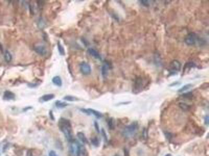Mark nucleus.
Masks as SVG:
<instances>
[{"instance_id": "nucleus-28", "label": "nucleus", "mask_w": 209, "mask_h": 156, "mask_svg": "<svg viewBox=\"0 0 209 156\" xmlns=\"http://www.w3.org/2000/svg\"><path fill=\"white\" fill-rule=\"evenodd\" d=\"M81 111H82V112H83L84 113H85L86 114H87V115H90V111H88V109H86L83 108V109H81Z\"/></svg>"}, {"instance_id": "nucleus-16", "label": "nucleus", "mask_w": 209, "mask_h": 156, "mask_svg": "<svg viewBox=\"0 0 209 156\" xmlns=\"http://www.w3.org/2000/svg\"><path fill=\"white\" fill-rule=\"evenodd\" d=\"M55 105L56 106V107L59 108H63L66 107L68 104L67 103L64 102V101H61L60 100H56L55 101Z\"/></svg>"}, {"instance_id": "nucleus-4", "label": "nucleus", "mask_w": 209, "mask_h": 156, "mask_svg": "<svg viewBox=\"0 0 209 156\" xmlns=\"http://www.w3.org/2000/svg\"><path fill=\"white\" fill-rule=\"evenodd\" d=\"M201 41L200 39L197 34L195 33H190L186 36L185 39V43L188 45H194L196 43Z\"/></svg>"}, {"instance_id": "nucleus-32", "label": "nucleus", "mask_w": 209, "mask_h": 156, "mask_svg": "<svg viewBox=\"0 0 209 156\" xmlns=\"http://www.w3.org/2000/svg\"><path fill=\"white\" fill-rule=\"evenodd\" d=\"M36 86H37V84H31V83H30V84H28V86H29V87H30V88L36 87Z\"/></svg>"}, {"instance_id": "nucleus-26", "label": "nucleus", "mask_w": 209, "mask_h": 156, "mask_svg": "<svg viewBox=\"0 0 209 156\" xmlns=\"http://www.w3.org/2000/svg\"><path fill=\"white\" fill-rule=\"evenodd\" d=\"M49 156H58L55 152L54 150H51L49 153Z\"/></svg>"}, {"instance_id": "nucleus-17", "label": "nucleus", "mask_w": 209, "mask_h": 156, "mask_svg": "<svg viewBox=\"0 0 209 156\" xmlns=\"http://www.w3.org/2000/svg\"><path fill=\"white\" fill-rule=\"evenodd\" d=\"M4 59L7 63H9L12 60V56L8 51H6L4 53Z\"/></svg>"}, {"instance_id": "nucleus-7", "label": "nucleus", "mask_w": 209, "mask_h": 156, "mask_svg": "<svg viewBox=\"0 0 209 156\" xmlns=\"http://www.w3.org/2000/svg\"><path fill=\"white\" fill-rule=\"evenodd\" d=\"M77 156H88V152L85 147L81 143L78 146Z\"/></svg>"}, {"instance_id": "nucleus-36", "label": "nucleus", "mask_w": 209, "mask_h": 156, "mask_svg": "<svg viewBox=\"0 0 209 156\" xmlns=\"http://www.w3.org/2000/svg\"><path fill=\"white\" fill-rule=\"evenodd\" d=\"M165 156H171V154H167L166 155H165Z\"/></svg>"}, {"instance_id": "nucleus-12", "label": "nucleus", "mask_w": 209, "mask_h": 156, "mask_svg": "<svg viewBox=\"0 0 209 156\" xmlns=\"http://www.w3.org/2000/svg\"><path fill=\"white\" fill-rule=\"evenodd\" d=\"M55 97L53 94H48L44 95L41 97V100L43 101H48L52 100Z\"/></svg>"}, {"instance_id": "nucleus-33", "label": "nucleus", "mask_w": 209, "mask_h": 156, "mask_svg": "<svg viewBox=\"0 0 209 156\" xmlns=\"http://www.w3.org/2000/svg\"><path fill=\"white\" fill-rule=\"evenodd\" d=\"M124 156H129V152L127 149H124Z\"/></svg>"}, {"instance_id": "nucleus-13", "label": "nucleus", "mask_w": 209, "mask_h": 156, "mask_svg": "<svg viewBox=\"0 0 209 156\" xmlns=\"http://www.w3.org/2000/svg\"><path fill=\"white\" fill-rule=\"evenodd\" d=\"M77 136L78 138H79V140H80L81 142L83 143L84 144H87L88 143V140H87L86 137H85V134L83 133L78 132L77 134Z\"/></svg>"}, {"instance_id": "nucleus-8", "label": "nucleus", "mask_w": 209, "mask_h": 156, "mask_svg": "<svg viewBox=\"0 0 209 156\" xmlns=\"http://www.w3.org/2000/svg\"><path fill=\"white\" fill-rule=\"evenodd\" d=\"M15 98V95L14 93L9 91H6L4 92L3 99L5 100H14Z\"/></svg>"}, {"instance_id": "nucleus-27", "label": "nucleus", "mask_w": 209, "mask_h": 156, "mask_svg": "<svg viewBox=\"0 0 209 156\" xmlns=\"http://www.w3.org/2000/svg\"><path fill=\"white\" fill-rule=\"evenodd\" d=\"M140 2H141V3L145 6H148L149 5L148 1H140Z\"/></svg>"}, {"instance_id": "nucleus-29", "label": "nucleus", "mask_w": 209, "mask_h": 156, "mask_svg": "<svg viewBox=\"0 0 209 156\" xmlns=\"http://www.w3.org/2000/svg\"><path fill=\"white\" fill-rule=\"evenodd\" d=\"M94 126L95 127V129L97 131V132L98 133L99 132V125H98V124L97 123V122H95L94 123Z\"/></svg>"}, {"instance_id": "nucleus-20", "label": "nucleus", "mask_w": 209, "mask_h": 156, "mask_svg": "<svg viewBox=\"0 0 209 156\" xmlns=\"http://www.w3.org/2000/svg\"><path fill=\"white\" fill-rule=\"evenodd\" d=\"M192 84H186L184 86H183L181 88L179 89V90L178 91V92L179 93H181L183 92L184 91H186L187 90H189L190 89L191 87H192Z\"/></svg>"}, {"instance_id": "nucleus-22", "label": "nucleus", "mask_w": 209, "mask_h": 156, "mask_svg": "<svg viewBox=\"0 0 209 156\" xmlns=\"http://www.w3.org/2000/svg\"><path fill=\"white\" fill-rule=\"evenodd\" d=\"M91 142H92V144L95 147H98V146L99 145V142L96 137H95L94 138H92V140H91Z\"/></svg>"}, {"instance_id": "nucleus-19", "label": "nucleus", "mask_w": 209, "mask_h": 156, "mask_svg": "<svg viewBox=\"0 0 209 156\" xmlns=\"http://www.w3.org/2000/svg\"><path fill=\"white\" fill-rule=\"evenodd\" d=\"M179 106L183 111H188L190 109V106L185 103H180L179 104Z\"/></svg>"}, {"instance_id": "nucleus-25", "label": "nucleus", "mask_w": 209, "mask_h": 156, "mask_svg": "<svg viewBox=\"0 0 209 156\" xmlns=\"http://www.w3.org/2000/svg\"><path fill=\"white\" fill-rule=\"evenodd\" d=\"M34 149H29L26 153V156H35L34 155Z\"/></svg>"}, {"instance_id": "nucleus-24", "label": "nucleus", "mask_w": 209, "mask_h": 156, "mask_svg": "<svg viewBox=\"0 0 209 156\" xmlns=\"http://www.w3.org/2000/svg\"><path fill=\"white\" fill-rule=\"evenodd\" d=\"M182 96H183V97L185 98L192 99V98L193 97V94H192V93L188 92V93H184L183 94V95H182Z\"/></svg>"}, {"instance_id": "nucleus-21", "label": "nucleus", "mask_w": 209, "mask_h": 156, "mask_svg": "<svg viewBox=\"0 0 209 156\" xmlns=\"http://www.w3.org/2000/svg\"><path fill=\"white\" fill-rule=\"evenodd\" d=\"M64 100H66V101H75L77 100V98L74 97L73 96H71V95H68L65 96L64 97Z\"/></svg>"}, {"instance_id": "nucleus-6", "label": "nucleus", "mask_w": 209, "mask_h": 156, "mask_svg": "<svg viewBox=\"0 0 209 156\" xmlns=\"http://www.w3.org/2000/svg\"><path fill=\"white\" fill-rule=\"evenodd\" d=\"M181 68V63L177 60H174L171 63L169 69L171 72H176L180 71Z\"/></svg>"}, {"instance_id": "nucleus-9", "label": "nucleus", "mask_w": 209, "mask_h": 156, "mask_svg": "<svg viewBox=\"0 0 209 156\" xmlns=\"http://www.w3.org/2000/svg\"><path fill=\"white\" fill-rule=\"evenodd\" d=\"M35 51L37 53H38L39 55L41 56L46 55L47 53L46 47L42 45L36 46L35 48Z\"/></svg>"}, {"instance_id": "nucleus-3", "label": "nucleus", "mask_w": 209, "mask_h": 156, "mask_svg": "<svg viewBox=\"0 0 209 156\" xmlns=\"http://www.w3.org/2000/svg\"><path fill=\"white\" fill-rule=\"evenodd\" d=\"M137 128H138V127H137V125L136 123L132 124L131 125L127 126L124 128V130H123L122 134L125 137H131L136 134L137 130Z\"/></svg>"}, {"instance_id": "nucleus-15", "label": "nucleus", "mask_w": 209, "mask_h": 156, "mask_svg": "<svg viewBox=\"0 0 209 156\" xmlns=\"http://www.w3.org/2000/svg\"><path fill=\"white\" fill-rule=\"evenodd\" d=\"M88 111H90V114H93V115H94L95 117H97V118H100L102 117V114L100 112H99V111H98L94 110V109H91V108L88 109Z\"/></svg>"}, {"instance_id": "nucleus-11", "label": "nucleus", "mask_w": 209, "mask_h": 156, "mask_svg": "<svg viewBox=\"0 0 209 156\" xmlns=\"http://www.w3.org/2000/svg\"><path fill=\"white\" fill-rule=\"evenodd\" d=\"M52 81L54 84L58 86H61L62 85V80H61V78L59 76H54L52 79Z\"/></svg>"}, {"instance_id": "nucleus-1", "label": "nucleus", "mask_w": 209, "mask_h": 156, "mask_svg": "<svg viewBox=\"0 0 209 156\" xmlns=\"http://www.w3.org/2000/svg\"><path fill=\"white\" fill-rule=\"evenodd\" d=\"M58 127L68 142H70L74 140L72 127L70 120L61 118L59 120Z\"/></svg>"}, {"instance_id": "nucleus-34", "label": "nucleus", "mask_w": 209, "mask_h": 156, "mask_svg": "<svg viewBox=\"0 0 209 156\" xmlns=\"http://www.w3.org/2000/svg\"><path fill=\"white\" fill-rule=\"evenodd\" d=\"M205 122L206 124H208L209 123V117L208 116H206L205 117Z\"/></svg>"}, {"instance_id": "nucleus-14", "label": "nucleus", "mask_w": 209, "mask_h": 156, "mask_svg": "<svg viewBox=\"0 0 209 156\" xmlns=\"http://www.w3.org/2000/svg\"><path fill=\"white\" fill-rule=\"evenodd\" d=\"M108 69H109V66H108V64H105L102 66V73L104 78H106L107 76Z\"/></svg>"}, {"instance_id": "nucleus-35", "label": "nucleus", "mask_w": 209, "mask_h": 156, "mask_svg": "<svg viewBox=\"0 0 209 156\" xmlns=\"http://www.w3.org/2000/svg\"><path fill=\"white\" fill-rule=\"evenodd\" d=\"M179 84V82H174V83H172V84H171L170 85V86H175V85H177V84Z\"/></svg>"}, {"instance_id": "nucleus-10", "label": "nucleus", "mask_w": 209, "mask_h": 156, "mask_svg": "<svg viewBox=\"0 0 209 156\" xmlns=\"http://www.w3.org/2000/svg\"><path fill=\"white\" fill-rule=\"evenodd\" d=\"M87 52L90 55H92L93 57H94L97 59H99V60H101L102 59L101 56H100L98 51H97L96 49L92 48H90L88 49Z\"/></svg>"}, {"instance_id": "nucleus-5", "label": "nucleus", "mask_w": 209, "mask_h": 156, "mask_svg": "<svg viewBox=\"0 0 209 156\" xmlns=\"http://www.w3.org/2000/svg\"><path fill=\"white\" fill-rule=\"evenodd\" d=\"M80 68L81 72L84 75H89L92 71L90 66L86 62H82L80 64Z\"/></svg>"}, {"instance_id": "nucleus-23", "label": "nucleus", "mask_w": 209, "mask_h": 156, "mask_svg": "<svg viewBox=\"0 0 209 156\" xmlns=\"http://www.w3.org/2000/svg\"><path fill=\"white\" fill-rule=\"evenodd\" d=\"M108 127H109L110 129L112 130L114 128V127H115L114 122V120H113L112 118H110L108 120Z\"/></svg>"}, {"instance_id": "nucleus-30", "label": "nucleus", "mask_w": 209, "mask_h": 156, "mask_svg": "<svg viewBox=\"0 0 209 156\" xmlns=\"http://www.w3.org/2000/svg\"><path fill=\"white\" fill-rule=\"evenodd\" d=\"M49 116H50V118L51 120H53V121L55 120V117H54L53 113V112L52 111H50V112H49Z\"/></svg>"}, {"instance_id": "nucleus-2", "label": "nucleus", "mask_w": 209, "mask_h": 156, "mask_svg": "<svg viewBox=\"0 0 209 156\" xmlns=\"http://www.w3.org/2000/svg\"><path fill=\"white\" fill-rule=\"evenodd\" d=\"M145 81H146L145 78L143 77H137L134 82L133 92L137 94L144 90V88L146 86Z\"/></svg>"}, {"instance_id": "nucleus-37", "label": "nucleus", "mask_w": 209, "mask_h": 156, "mask_svg": "<svg viewBox=\"0 0 209 156\" xmlns=\"http://www.w3.org/2000/svg\"><path fill=\"white\" fill-rule=\"evenodd\" d=\"M119 156L118 155H116V156Z\"/></svg>"}, {"instance_id": "nucleus-31", "label": "nucleus", "mask_w": 209, "mask_h": 156, "mask_svg": "<svg viewBox=\"0 0 209 156\" xmlns=\"http://www.w3.org/2000/svg\"><path fill=\"white\" fill-rule=\"evenodd\" d=\"M102 134L103 135V136H104V137L105 138V140H106V141H107V135H106V133L105 131H104V129H102Z\"/></svg>"}, {"instance_id": "nucleus-18", "label": "nucleus", "mask_w": 209, "mask_h": 156, "mask_svg": "<svg viewBox=\"0 0 209 156\" xmlns=\"http://www.w3.org/2000/svg\"><path fill=\"white\" fill-rule=\"evenodd\" d=\"M57 46H58V49L60 55H62V56H64L65 54L64 48L63 46L61 45V44L60 43L59 41L58 42Z\"/></svg>"}]
</instances>
